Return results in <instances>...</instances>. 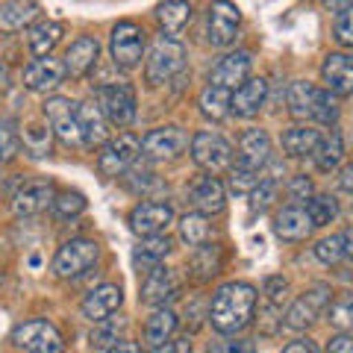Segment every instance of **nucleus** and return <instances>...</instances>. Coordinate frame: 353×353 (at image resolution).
Returning <instances> with one entry per match:
<instances>
[{"label":"nucleus","mask_w":353,"mask_h":353,"mask_svg":"<svg viewBox=\"0 0 353 353\" xmlns=\"http://www.w3.org/2000/svg\"><path fill=\"white\" fill-rule=\"evenodd\" d=\"M315 256L327 262V265H336L345 259V233L341 236H330V239H321L315 245Z\"/></svg>","instance_id":"42"},{"label":"nucleus","mask_w":353,"mask_h":353,"mask_svg":"<svg viewBox=\"0 0 353 353\" xmlns=\"http://www.w3.org/2000/svg\"><path fill=\"white\" fill-rule=\"evenodd\" d=\"M185 145H189V136H185L180 127H159L145 136L141 150H145V157H150V159H176L185 150Z\"/></svg>","instance_id":"15"},{"label":"nucleus","mask_w":353,"mask_h":353,"mask_svg":"<svg viewBox=\"0 0 353 353\" xmlns=\"http://www.w3.org/2000/svg\"><path fill=\"white\" fill-rule=\"evenodd\" d=\"M274 230H277V236L283 241H303L315 230V224H312V218H309L306 209L294 203V206H285L283 212L277 215V221H274Z\"/></svg>","instance_id":"23"},{"label":"nucleus","mask_w":353,"mask_h":353,"mask_svg":"<svg viewBox=\"0 0 353 353\" xmlns=\"http://www.w3.org/2000/svg\"><path fill=\"white\" fill-rule=\"evenodd\" d=\"M53 185L50 183H30L24 185L18 194H15V215L18 218H30V215H39L44 212L50 203H53Z\"/></svg>","instance_id":"25"},{"label":"nucleus","mask_w":353,"mask_h":353,"mask_svg":"<svg viewBox=\"0 0 353 353\" xmlns=\"http://www.w3.org/2000/svg\"><path fill=\"white\" fill-rule=\"evenodd\" d=\"M209 353H256V345L250 339H221L209 345Z\"/></svg>","instance_id":"45"},{"label":"nucleus","mask_w":353,"mask_h":353,"mask_svg":"<svg viewBox=\"0 0 353 353\" xmlns=\"http://www.w3.org/2000/svg\"><path fill=\"white\" fill-rule=\"evenodd\" d=\"M324 3L330 6V12H341V9H347V6H350L347 0H324Z\"/></svg>","instance_id":"54"},{"label":"nucleus","mask_w":353,"mask_h":353,"mask_svg":"<svg viewBox=\"0 0 353 353\" xmlns=\"http://www.w3.org/2000/svg\"><path fill=\"white\" fill-rule=\"evenodd\" d=\"M339 185H341V189H345V192H350V194H353V165H347V168L341 171V176H339Z\"/></svg>","instance_id":"53"},{"label":"nucleus","mask_w":353,"mask_h":353,"mask_svg":"<svg viewBox=\"0 0 353 353\" xmlns=\"http://www.w3.org/2000/svg\"><path fill=\"white\" fill-rule=\"evenodd\" d=\"M174 221V209L171 203H159V201H145L130 212V227L136 236H162L168 224Z\"/></svg>","instance_id":"13"},{"label":"nucleus","mask_w":353,"mask_h":353,"mask_svg":"<svg viewBox=\"0 0 353 353\" xmlns=\"http://www.w3.org/2000/svg\"><path fill=\"white\" fill-rule=\"evenodd\" d=\"M303 209L309 212V218H312V224H315V227L333 224L336 215H339V203H336V197H330V194H312Z\"/></svg>","instance_id":"36"},{"label":"nucleus","mask_w":353,"mask_h":353,"mask_svg":"<svg viewBox=\"0 0 353 353\" xmlns=\"http://www.w3.org/2000/svg\"><path fill=\"white\" fill-rule=\"evenodd\" d=\"M180 294V277H176V271L165 268V265H157L153 271L145 274V280H141V301L148 306H165L171 303L174 297Z\"/></svg>","instance_id":"14"},{"label":"nucleus","mask_w":353,"mask_h":353,"mask_svg":"<svg viewBox=\"0 0 353 353\" xmlns=\"http://www.w3.org/2000/svg\"><path fill=\"white\" fill-rule=\"evenodd\" d=\"M248 74H250V53L236 50V53H227V57L215 65L209 83L224 85V88H239L241 83L248 80Z\"/></svg>","instance_id":"21"},{"label":"nucleus","mask_w":353,"mask_h":353,"mask_svg":"<svg viewBox=\"0 0 353 353\" xmlns=\"http://www.w3.org/2000/svg\"><path fill=\"white\" fill-rule=\"evenodd\" d=\"M44 118H48L50 130L57 132V139L68 148H80L83 145V132H80V121H77V106L68 97H50L44 101Z\"/></svg>","instance_id":"9"},{"label":"nucleus","mask_w":353,"mask_h":353,"mask_svg":"<svg viewBox=\"0 0 353 353\" xmlns=\"http://www.w3.org/2000/svg\"><path fill=\"white\" fill-rule=\"evenodd\" d=\"M185 65V48L171 36H159L150 44V53L145 59V77L150 85L168 83L174 74H180Z\"/></svg>","instance_id":"3"},{"label":"nucleus","mask_w":353,"mask_h":353,"mask_svg":"<svg viewBox=\"0 0 353 353\" xmlns=\"http://www.w3.org/2000/svg\"><path fill=\"white\" fill-rule=\"evenodd\" d=\"M274 194H277V183L274 180H259L256 189L250 192V212H265L271 206Z\"/></svg>","instance_id":"44"},{"label":"nucleus","mask_w":353,"mask_h":353,"mask_svg":"<svg viewBox=\"0 0 353 353\" xmlns=\"http://www.w3.org/2000/svg\"><path fill=\"white\" fill-rule=\"evenodd\" d=\"M65 77V65L59 59H50V57H41L36 59L32 65H27L24 71V85L30 88V92H53Z\"/></svg>","instance_id":"20"},{"label":"nucleus","mask_w":353,"mask_h":353,"mask_svg":"<svg viewBox=\"0 0 353 353\" xmlns=\"http://www.w3.org/2000/svg\"><path fill=\"white\" fill-rule=\"evenodd\" d=\"M12 341L24 350V353H62L65 350V341L62 333L50 321H24L12 330Z\"/></svg>","instance_id":"6"},{"label":"nucleus","mask_w":353,"mask_h":353,"mask_svg":"<svg viewBox=\"0 0 353 353\" xmlns=\"http://www.w3.org/2000/svg\"><path fill=\"white\" fill-rule=\"evenodd\" d=\"M50 132L48 127H41V124H30L24 130V136H21V141H24V150L30 153V157H50V148H53V141H50Z\"/></svg>","instance_id":"37"},{"label":"nucleus","mask_w":353,"mask_h":353,"mask_svg":"<svg viewBox=\"0 0 353 353\" xmlns=\"http://www.w3.org/2000/svg\"><path fill=\"white\" fill-rule=\"evenodd\" d=\"M121 333H124V321H97V327H94V333H92V347H112V345H118V339H121Z\"/></svg>","instance_id":"41"},{"label":"nucleus","mask_w":353,"mask_h":353,"mask_svg":"<svg viewBox=\"0 0 353 353\" xmlns=\"http://www.w3.org/2000/svg\"><path fill=\"white\" fill-rule=\"evenodd\" d=\"M312 157H315L318 171H324V174L336 171L341 157H345V139H341V132L330 130V136H321V141H318V148H315Z\"/></svg>","instance_id":"33"},{"label":"nucleus","mask_w":353,"mask_h":353,"mask_svg":"<svg viewBox=\"0 0 353 353\" xmlns=\"http://www.w3.org/2000/svg\"><path fill=\"white\" fill-rule=\"evenodd\" d=\"M139 150H141V141L132 132H121L118 139H109L103 145L101 157H97V168H101L103 176H118L136 162Z\"/></svg>","instance_id":"11"},{"label":"nucleus","mask_w":353,"mask_h":353,"mask_svg":"<svg viewBox=\"0 0 353 353\" xmlns=\"http://www.w3.org/2000/svg\"><path fill=\"white\" fill-rule=\"evenodd\" d=\"M21 148V132L15 118H0V162H9Z\"/></svg>","instance_id":"39"},{"label":"nucleus","mask_w":353,"mask_h":353,"mask_svg":"<svg viewBox=\"0 0 353 353\" xmlns=\"http://www.w3.org/2000/svg\"><path fill=\"white\" fill-rule=\"evenodd\" d=\"M345 256L353 259V233H345Z\"/></svg>","instance_id":"55"},{"label":"nucleus","mask_w":353,"mask_h":353,"mask_svg":"<svg viewBox=\"0 0 353 353\" xmlns=\"http://www.w3.org/2000/svg\"><path fill=\"white\" fill-rule=\"evenodd\" d=\"M327 353H353V336L350 333H341L327 345Z\"/></svg>","instance_id":"50"},{"label":"nucleus","mask_w":353,"mask_h":353,"mask_svg":"<svg viewBox=\"0 0 353 353\" xmlns=\"http://www.w3.org/2000/svg\"><path fill=\"white\" fill-rule=\"evenodd\" d=\"M330 294L333 292H330L327 285H315V289L301 294L292 303L289 312H285V327L289 330H306L309 324H315L318 318L324 315V309L330 306Z\"/></svg>","instance_id":"12"},{"label":"nucleus","mask_w":353,"mask_h":353,"mask_svg":"<svg viewBox=\"0 0 353 353\" xmlns=\"http://www.w3.org/2000/svg\"><path fill=\"white\" fill-rule=\"evenodd\" d=\"M265 101H268V83H265L262 77H256V80H245L233 92L230 112H236L239 118H253V115H259Z\"/></svg>","instance_id":"19"},{"label":"nucleus","mask_w":353,"mask_h":353,"mask_svg":"<svg viewBox=\"0 0 353 353\" xmlns=\"http://www.w3.org/2000/svg\"><path fill=\"white\" fill-rule=\"evenodd\" d=\"M39 6L32 0H0V27L3 30H21L36 18Z\"/></svg>","instance_id":"34"},{"label":"nucleus","mask_w":353,"mask_h":353,"mask_svg":"<svg viewBox=\"0 0 353 353\" xmlns=\"http://www.w3.org/2000/svg\"><path fill=\"white\" fill-rule=\"evenodd\" d=\"M221 268H224V253H221L218 245H209V241H203V245H197L194 253H192V274L194 280H212L215 274H221Z\"/></svg>","instance_id":"28"},{"label":"nucleus","mask_w":353,"mask_h":353,"mask_svg":"<svg viewBox=\"0 0 353 353\" xmlns=\"http://www.w3.org/2000/svg\"><path fill=\"white\" fill-rule=\"evenodd\" d=\"M318 141H321V132H318L315 127H292V130L283 132V150L294 159L312 157Z\"/></svg>","instance_id":"29"},{"label":"nucleus","mask_w":353,"mask_h":353,"mask_svg":"<svg viewBox=\"0 0 353 353\" xmlns=\"http://www.w3.org/2000/svg\"><path fill=\"white\" fill-rule=\"evenodd\" d=\"M121 301H124V292H121V285H101V289H94V292L85 294L83 315L92 324L106 321V318H112L118 309H121Z\"/></svg>","instance_id":"18"},{"label":"nucleus","mask_w":353,"mask_h":353,"mask_svg":"<svg viewBox=\"0 0 353 353\" xmlns=\"http://www.w3.org/2000/svg\"><path fill=\"white\" fill-rule=\"evenodd\" d=\"M77 121H80V132H83V145L88 148H94V145H103L106 136H109V130L106 124L109 121L103 118L101 112V106H94V103H77Z\"/></svg>","instance_id":"26"},{"label":"nucleus","mask_w":353,"mask_h":353,"mask_svg":"<svg viewBox=\"0 0 353 353\" xmlns=\"http://www.w3.org/2000/svg\"><path fill=\"white\" fill-rule=\"evenodd\" d=\"M283 353H318V347L312 339H297L289 347H283Z\"/></svg>","instance_id":"51"},{"label":"nucleus","mask_w":353,"mask_h":353,"mask_svg":"<svg viewBox=\"0 0 353 353\" xmlns=\"http://www.w3.org/2000/svg\"><path fill=\"white\" fill-rule=\"evenodd\" d=\"M285 292H289V280H283V277H268L265 280V294H268V301L274 306L285 301Z\"/></svg>","instance_id":"47"},{"label":"nucleus","mask_w":353,"mask_h":353,"mask_svg":"<svg viewBox=\"0 0 353 353\" xmlns=\"http://www.w3.org/2000/svg\"><path fill=\"white\" fill-rule=\"evenodd\" d=\"M97 106H101L103 118L115 127H127L136 118V92L127 83H103L94 88Z\"/></svg>","instance_id":"4"},{"label":"nucleus","mask_w":353,"mask_h":353,"mask_svg":"<svg viewBox=\"0 0 353 353\" xmlns=\"http://www.w3.org/2000/svg\"><path fill=\"white\" fill-rule=\"evenodd\" d=\"M256 312V289L250 283H227L221 285L209 306V321L221 336L241 333Z\"/></svg>","instance_id":"1"},{"label":"nucleus","mask_w":353,"mask_h":353,"mask_svg":"<svg viewBox=\"0 0 353 353\" xmlns=\"http://www.w3.org/2000/svg\"><path fill=\"white\" fill-rule=\"evenodd\" d=\"M53 209L59 218H77L85 209V197L80 192H62L59 197H53Z\"/></svg>","instance_id":"43"},{"label":"nucleus","mask_w":353,"mask_h":353,"mask_svg":"<svg viewBox=\"0 0 353 353\" xmlns=\"http://www.w3.org/2000/svg\"><path fill=\"white\" fill-rule=\"evenodd\" d=\"M62 39V24H57V21H39V24H32L30 27V50H32V57H50V50L59 44Z\"/></svg>","instance_id":"31"},{"label":"nucleus","mask_w":353,"mask_h":353,"mask_svg":"<svg viewBox=\"0 0 353 353\" xmlns=\"http://www.w3.org/2000/svg\"><path fill=\"white\" fill-rule=\"evenodd\" d=\"M157 21L168 36H176L192 21V3L189 0H165L162 6H157Z\"/></svg>","instance_id":"30"},{"label":"nucleus","mask_w":353,"mask_h":353,"mask_svg":"<svg viewBox=\"0 0 353 353\" xmlns=\"http://www.w3.org/2000/svg\"><path fill=\"white\" fill-rule=\"evenodd\" d=\"M106 353H141V347L136 345V341H118V345H112Z\"/></svg>","instance_id":"52"},{"label":"nucleus","mask_w":353,"mask_h":353,"mask_svg":"<svg viewBox=\"0 0 353 353\" xmlns=\"http://www.w3.org/2000/svg\"><path fill=\"white\" fill-rule=\"evenodd\" d=\"M109 50H112V59L118 68L124 71L139 68L141 57H145V32L132 21H121L112 30V36H109Z\"/></svg>","instance_id":"7"},{"label":"nucleus","mask_w":353,"mask_h":353,"mask_svg":"<svg viewBox=\"0 0 353 353\" xmlns=\"http://www.w3.org/2000/svg\"><path fill=\"white\" fill-rule=\"evenodd\" d=\"M6 85H9V71L3 68V65H0V94L6 92Z\"/></svg>","instance_id":"56"},{"label":"nucleus","mask_w":353,"mask_h":353,"mask_svg":"<svg viewBox=\"0 0 353 353\" xmlns=\"http://www.w3.org/2000/svg\"><path fill=\"white\" fill-rule=\"evenodd\" d=\"M271 159V139L265 130H248L239 141L236 168H245L250 174H259Z\"/></svg>","instance_id":"16"},{"label":"nucleus","mask_w":353,"mask_h":353,"mask_svg":"<svg viewBox=\"0 0 353 353\" xmlns=\"http://www.w3.org/2000/svg\"><path fill=\"white\" fill-rule=\"evenodd\" d=\"M321 80L327 83V92L336 97L353 94V57L345 53H330L321 65Z\"/></svg>","instance_id":"17"},{"label":"nucleus","mask_w":353,"mask_h":353,"mask_svg":"<svg viewBox=\"0 0 353 353\" xmlns=\"http://www.w3.org/2000/svg\"><path fill=\"white\" fill-rule=\"evenodd\" d=\"M289 189H292V201H306V197H312V183H309L306 176H294Z\"/></svg>","instance_id":"49"},{"label":"nucleus","mask_w":353,"mask_h":353,"mask_svg":"<svg viewBox=\"0 0 353 353\" xmlns=\"http://www.w3.org/2000/svg\"><path fill=\"white\" fill-rule=\"evenodd\" d=\"M180 239H183L189 248H197V245H203V241H209L206 215H201V212L185 215V218L180 221Z\"/></svg>","instance_id":"38"},{"label":"nucleus","mask_w":353,"mask_h":353,"mask_svg":"<svg viewBox=\"0 0 353 353\" xmlns=\"http://www.w3.org/2000/svg\"><path fill=\"white\" fill-rule=\"evenodd\" d=\"M285 103H289V112L294 118L318 121V124H333V121L339 118V109L333 103V97H330V92H321L318 85L303 83V80L289 85Z\"/></svg>","instance_id":"2"},{"label":"nucleus","mask_w":353,"mask_h":353,"mask_svg":"<svg viewBox=\"0 0 353 353\" xmlns=\"http://www.w3.org/2000/svg\"><path fill=\"white\" fill-rule=\"evenodd\" d=\"M192 206L197 209L201 215H212V212H221L224 209V201H227V194H224V185H221L218 176H201L194 185H192Z\"/></svg>","instance_id":"24"},{"label":"nucleus","mask_w":353,"mask_h":353,"mask_svg":"<svg viewBox=\"0 0 353 353\" xmlns=\"http://www.w3.org/2000/svg\"><path fill=\"white\" fill-rule=\"evenodd\" d=\"M101 256V248L88 239H74V241H65V245L57 250L53 256V274L62 280H71V277H80L85 274L92 265Z\"/></svg>","instance_id":"5"},{"label":"nucleus","mask_w":353,"mask_h":353,"mask_svg":"<svg viewBox=\"0 0 353 353\" xmlns=\"http://www.w3.org/2000/svg\"><path fill=\"white\" fill-rule=\"evenodd\" d=\"M192 159L201 165L203 171L209 174H221L227 171L230 165H233V148H230V141L224 136H218V132H197L192 139Z\"/></svg>","instance_id":"8"},{"label":"nucleus","mask_w":353,"mask_h":353,"mask_svg":"<svg viewBox=\"0 0 353 353\" xmlns=\"http://www.w3.org/2000/svg\"><path fill=\"white\" fill-rule=\"evenodd\" d=\"M174 333H176V315L168 306H159L145 324V341L150 347H159L168 339H174Z\"/></svg>","instance_id":"32"},{"label":"nucleus","mask_w":353,"mask_h":353,"mask_svg":"<svg viewBox=\"0 0 353 353\" xmlns=\"http://www.w3.org/2000/svg\"><path fill=\"white\" fill-rule=\"evenodd\" d=\"M97 53H101V48H97L94 39L80 36L77 41H71V48L65 50V62H62L65 65V74H71L74 80L85 77L97 65Z\"/></svg>","instance_id":"22"},{"label":"nucleus","mask_w":353,"mask_h":353,"mask_svg":"<svg viewBox=\"0 0 353 353\" xmlns=\"http://www.w3.org/2000/svg\"><path fill=\"white\" fill-rule=\"evenodd\" d=\"M241 24V12L230 0H215L206 15V39L212 48H227L236 41V32Z\"/></svg>","instance_id":"10"},{"label":"nucleus","mask_w":353,"mask_h":353,"mask_svg":"<svg viewBox=\"0 0 353 353\" xmlns=\"http://www.w3.org/2000/svg\"><path fill=\"white\" fill-rule=\"evenodd\" d=\"M230 101H233V92L224 85H209L201 94V112L212 121H224L230 115Z\"/></svg>","instance_id":"35"},{"label":"nucleus","mask_w":353,"mask_h":353,"mask_svg":"<svg viewBox=\"0 0 353 353\" xmlns=\"http://www.w3.org/2000/svg\"><path fill=\"white\" fill-rule=\"evenodd\" d=\"M336 41L345 44V48H353V3L341 9L336 18Z\"/></svg>","instance_id":"46"},{"label":"nucleus","mask_w":353,"mask_h":353,"mask_svg":"<svg viewBox=\"0 0 353 353\" xmlns=\"http://www.w3.org/2000/svg\"><path fill=\"white\" fill-rule=\"evenodd\" d=\"M330 324L353 336V294H341L330 306Z\"/></svg>","instance_id":"40"},{"label":"nucleus","mask_w":353,"mask_h":353,"mask_svg":"<svg viewBox=\"0 0 353 353\" xmlns=\"http://www.w3.org/2000/svg\"><path fill=\"white\" fill-rule=\"evenodd\" d=\"M168 250H171L168 236H145L139 241V248L132 250V265L139 268V274H148L168 256Z\"/></svg>","instance_id":"27"},{"label":"nucleus","mask_w":353,"mask_h":353,"mask_svg":"<svg viewBox=\"0 0 353 353\" xmlns=\"http://www.w3.org/2000/svg\"><path fill=\"white\" fill-rule=\"evenodd\" d=\"M153 353H192V341H189V336H183V339H168L165 345L153 347Z\"/></svg>","instance_id":"48"}]
</instances>
